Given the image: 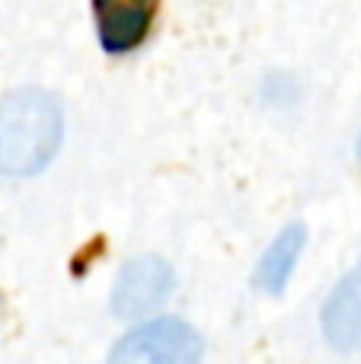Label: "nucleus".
Returning a JSON list of instances; mask_svg holds the SVG:
<instances>
[{"instance_id":"nucleus-7","label":"nucleus","mask_w":361,"mask_h":364,"mask_svg":"<svg viewBox=\"0 0 361 364\" xmlns=\"http://www.w3.org/2000/svg\"><path fill=\"white\" fill-rule=\"evenodd\" d=\"M358 154H361V141H358Z\"/></svg>"},{"instance_id":"nucleus-6","label":"nucleus","mask_w":361,"mask_h":364,"mask_svg":"<svg viewBox=\"0 0 361 364\" xmlns=\"http://www.w3.org/2000/svg\"><path fill=\"white\" fill-rule=\"evenodd\" d=\"M301 250H304V227H288V230H281L259 262V275H256L259 288H266L269 294H279L288 284V278H291L294 265H298Z\"/></svg>"},{"instance_id":"nucleus-3","label":"nucleus","mask_w":361,"mask_h":364,"mask_svg":"<svg viewBox=\"0 0 361 364\" xmlns=\"http://www.w3.org/2000/svg\"><path fill=\"white\" fill-rule=\"evenodd\" d=\"M173 275L166 269V262L153 256L134 259L119 272L112 288V307L119 316H147L153 310L163 307V301L170 297Z\"/></svg>"},{"instance_id":"nucleus-2","label":"nucleus","mask_w":361,"mask_h":364,"mask_svg":"<svg viewBox=\"0 0 361 364\" xmlns=\"http://www.w3.org/2000/svg\"><path fill=\"white\" fill-rule=\"evenodd\" d=\"M202 358V342L189 323L153 320L134 329L115 346L112 361H141V364H189Z\"/></svg>"},{"instance_id":"nucleus-5","label":"nucleus","mask_w":361,"mask_h":364,"mask_svg":"<svg viewBox=\"0 0 361 364\" xmlns=\"http://www.w3.org/2000/svg\"><path fill=\"white\" fill-rule=\"evenodd\" d=\"M323 336L336 348L361 346V265L339 282L323 307Z\"/></svg>"},{"instance_id":"nucleus-1","label":"nucleus","mask_w":361,"mask_h":364,"mask_svg":"<svg viewBox=\"0 0 361 364\" xmlns=\"http://www.w3.org/2000/svg\"><path fill=\"white\" fill-rule=\"evenodd\" d=\"M61 112L48 93L19 90L0 102V170L13 176L38 173L58 151Z\"/></svg>"},{"instance_id":"nucleus-4","label":"nucleus","mask_w":361,"mask_h":364,"mask_svg":"<svg viewBox=\"0 0 361 364\" xmlns=\"http://www.w3.org/2000/svg\"><path fill=\"white\" fill-rule=\"evenodd\" d=\"M96 29L106 51L122 55L144 42L153 19V0H93Z\"/></svg>"}]
</instances>
